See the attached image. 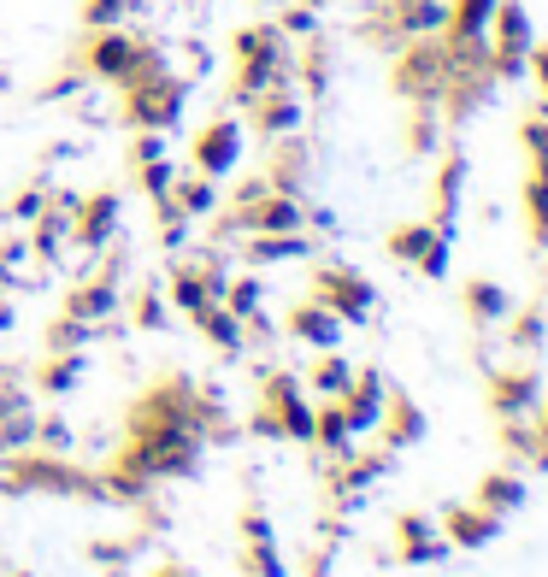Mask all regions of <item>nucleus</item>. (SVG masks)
Returning a JSON list of instances; mask_svg holds the SVG:
<instances>
[{
    "label": "nucleus",
    "mask_w": 548,
    "mask_h": 577,
    "mask_svg": "<svg viewBox=\"0 0 548 577\" xmlns=\"http://www.w3.org/2000/svg\"><path fill=\"white\" fill-rule=\"evenodd\" d=\"M543 336H548V319H543V307L508 312V342H513L519 354H537V348H543Z\"/></svg>",
    "instance_id": "473e14b6"
},
{
    "label": "nucleus",
    "mask_w": 548,
    "mask_h": 577,
    "mask_svg": "<svg viewBox=\"0 0 548 577\" xmlns=\"http://www.w3.org/2000/svg\"><path fill=\"white\" fill-rule=\"evenodd\" d=\"M254 437H283V442H313V401L295 371H266L259 383V407L248 413Z\"/></svg>",
    "instance_id": "7ed1b4c3"
},
{
    "label": "nucleus",
    "mask_w": 548,
    "mask_h": 577,
    "mask_svg": "<svg viewBox=\"0 0 548 577\" xmlns=\"http://www.w3.org/2000/svg\"><path fill=\"white\" fill-rule=\"evenodd\" d=\"M259 100V95H254ZM254 119H259V130H295V119H301V107L290 95H271V100H259L254 107Z\"/></svg>",
    "instance_id": "e433bc0d"
},
{
    "label": "nucleus",
    "mask_w": 548,
    "mask_h": 577,
    "mask_svg": "<svg viewBox=\"0 0 548 577\" xmlns=\"http://www.w3.org/2000/svg\"><path fill=\"white\" fill-rule=\"evenodd\" d=\"M95 342V324H83V319H71V312H60V319L48 324V336H41V348L48 354H83Z\"/></svg>",
    "instance_id": "c756f323"
},
{
    "label": "nucleus",
    "mask_w": 548,
    "mask_h": 577,
    "mask_svg": "<svg viewBox=\"0 0 548 577\" xmlns=\"http://www.w3.org/2000/svg\"><path fill=\"white\" fill-rule=\"evenodd\" d=\"M313 295H319L342 324H366L372 312H378V288H372L366 271H354V266H319L313 271Z\"/></svg>",
    "instance_id": "20e7f679"
},
{
    "label": "nucleus",
    "mask_w": 548,
    "mask_h": 577,
    "mask_svg": "<svg viewBox=\"0 0 548 577\" xmlns=\"http://www.w3.org/2000/svg\"><path fill=\"white\" fill-rule=\"evenodd\" d=\"M171 430L200 437V383L190 371H166L130 401V437H171Z\"/></svg>",
    "instance_id": "f03ea898"
},
{
    "label": "nucleus",
    "mask_w": 548,
    "mask_h": 577,
    "mask_svg": "<svg viewBox=\"0 0 548 577\" xmlns=\"http://www.w3.org/2000/svg\"><path fill=\"white\" fill-rule=\"evenodd\" d=\"M224 307L236 312V319H248V312H259V278H242L224 288Z\"/></svg>",
    "instance_id": "a19ab883"
},
{
    "label": "nucleus",
    "mask_w": 548,
    "mask_h": 577,
    "mask_svg": "<svg viewBox=\"0 0 548 577\" xmlns=\"http://www.w3.org/2000/svg\"><path fill=\"white\" fill-rule=\"evenodd\" d=\"M171 288H178V307H183V312H195L200 300H219V295H224V271H219V259H212V254H190V259H178V266H171Z\"/></svg>",
    "instance_id": "f8f14e48"
},
{
    "label": "nucleus",
    "mask_w": 548,
    "mask_h": 577,
    "mask_svg": "<svg viewBox=\"0 0 548 577\" xmlns=\"http://www.w3.org/2000/svg\"><path fill=\"white\" fill-rule=\"evenodd\" d=\"M489 19H496V65L501 71H519V65H525V53H531V19H525V7L501 0Z\"/></svg>",
    "instance_id": "4468645a"
},
{
    "label": "nucleus",
    "mask_w": 548,
    "mask_h": 577,
    "mask_svg": "<svg viewBox=\"0 0 548 577\" xmlns=\"http://www.w3.org/2000/svg\"><path fill=\"white\" fill-rule=\"evenodd\" d=\"M19 407H31V395H24V378L7 366V359H0V418L19 413Z\"/></svg>",
    "instance_id": "58836bf2"
},
{
    "label": "nucleus",
    "mask_w": 548,
    "mask_h": 577,
    "mask_svg": "<svg viewBox=\"0 0 548 577\" xmlns=\"http://www.w3.org/2000/svg\"><path fill=\"white\" fill-rule=\"evenodd\" d=\"M531 430H537V454H531V471H548V395L531 413Z\"/></svg>",
    "instance_id": "79ce46f5"
},
{
    "label": "nucleus",
    "mask_w": 548,
    "mask_h": 577,
    "mask_svg": "<svg viewBox=\"0 0 548 577\" xmlns=\"http://www.w3.org/2000/svg\"><path fill=\"white\" fill-rule=\"evenodd\" d=\"M460 183H466V160H460V154H449V165H442V177H437V219H430L442 236L454 230L449 219H454V207H460Z\"/></svg>",
    "instance_id": "c85d7f7f"
},
{
    "label": "nucleus",
    "mask_w": 548,
    "mask_h": 577,
    "mask_svg": "<svg viewBox=\"0 0 548 577\" xmlns=\"http://www.w3.org/2000/svg\"><path fill=\"white\" fill-rule=\"evenodd\" d=\"M342 413H349L354 437H366V430L378 425V413H383V378L378 371H354V383L342 389Z\"/></svg>",
    "instance_id": "f3484780"
},
{
    "label": "nucleus",
    "mask_w": 548,
    "mask_h": 577,
    "mask_svg": "<svg viewBox=\"0 0 548 577\" xmlns=\"http://www.w3.org/2000/svg\"><path fill=\"white\" fill-rule=\"evenodd\" d=\"M178 207H183V212H207V207H212V183H195V177L178 183Z\"/></svg>",
    "instance_id": "37998d69"
},
{
    "label": "nucleus",
    "mask_w": 548,
    "mask_h": 577,
    "mask_svg": "<svg viewBox=\"0 0 548 577\" xmlns=\"http://www.w3.org/2000/svg\"><path fill=\"white\" fill-rule=\"evenodd\" d=\"M130 319H136V330H166V295L148 283L136 300H130Z\"/></svg>",
    "instance_id": "4c0bfd02"
},
{
    "label": "nucleus",
    "mask_w": 548,
    "mask_h": 577,
    "mask_svg": "<svg viewBox=\"0 0 548 577\" xmlns=\"http://www.w3.org/2000/svg\"><path fill=\"white\" fill-rule=\"evenodd\" d=\"M31 442H36V413L31 407L0 418V454H19V449H31Z\"/></svg>",
    "instance_id": "f704fd0d"
},
{
    "label": "nucleus",
    "mask_w": 548,
    "mask_h": 577,
    "mask_svg": "<svg viewBox=\"0 0 548 577\" xmlns=\"http://www.w3.org/2000/svg\"><path fill=\"white\" fill-rule=\"evenodd\" d=\"M142 548H148V537H136V530H130V537H112V542L95 537V542H89V566H95L100 577H124V566L142 554Z\"/></svg>",
    "instance_id": "4be33fe9"
},
{
    "label": "nucleus",
    "mask_w": 548,
    "mask_h": 577,
    "mask_svg": "<svg viewBox=\"0 0 548 577\" xmlns=\"http://www.w3.org/2000/svg\"><path fill=\"white\" fill-rule=\"evenodd\" d=\"M178 107H183L178 83H130V119L142 130H166L178 119Z\"/></svg>",
    "instance_id": "ddd939ff"
},
{
    "label": "nucleus",
    "mask_w": 548,
    "mask_h": 577,
    "mask_svg": "<svg viewBox=\"0 0 548 577\" xmlns=\"http://www.w3.org/2000/svg\"><path fill=\"white\" fill-rule=\"evenodd\" d=\"M112 224H119V200L112 195H95L77 207V242H89V248H100L112 236Z\"/></svg>",
    "instance_id": "5701e85b"
},
{
    "label": "nucleus",
    "mask_w": 548,
    "mask_h": 577,
    "mask_svg": "<svg viewBox=\"0 0 548 577\" xmlns=\"http://www.w3.org/2000/svg\"><path fill=\"white\" fill-rule=\"evenodd\" d=\"M525 242L537 254H548V183L525 177Z\"/></svg>",
    "instance_id": "cd10ccee"
},
{
    "label": "nucleus",
    "mask_w": 548,
    "mask_h": 577,
    "mask_svg": "<svg viewBox=\"0 0 548 577\" xmlns=\"http://www.w3.org/2000/svg\"><path fill=\"white\" fill-rule=\"evenodd\" d=\"M354 430H349V413H342V395H325L319 407H313V449H319L325 459L349 454Z\"/></svg>",
    "instance_id": "6ab92c4d"
},
{
    "label": "nucleus",
    "mask_w": 548,
    "mask_h": 577,
    "mask_svg": "<svg viewBox=\"0 0 548 577\" xmlns=\"http://www.w3.org/2000/svg\"><path fill=\"white\" fill-rule=\"evenodd\" d=\"M460 307H466V319L484 330V324H501V319H508V312H513V295H508L501 283L472 278L466 288H460Z\"/></svg>",
    "instance_id": "412c9836"
},
{
    "label": "nucleus",
    "mask_w": 548,
    "mask_h": 577,
    "mask_svg": "<svg viewBox=\"0 0 548 577\" xmlns=\"http://www.w3.org/2000/svg\"><path fill=\"white\" fill-rule=\"evenodd\" d=\"M437 530L449 537V548H466V554H472V548H489L501 537V518L484 513L478 501H449V507L437 513Z\"/></svg>",
    "instance_id": "9d476101"
},
{
    "label": "nucleus",
    "mask_w": 548,
    "mask_h": 577,
    "mask_svg": "<svg viewBox=\"0 0 548 577\" xmlns=\"http://www.w3.org/2000/svg\"><path fill=\"white\" fill-rule=\"evenodd\" d=\"M83 383V354H48L36 366V389L41 395H71Z\"/></svg>",
    "instance_id": "b1692460"
},
{
    "label": "nucleus",
    "mask_w": 548,
    "mask_h": 577,
    "mask_svg": "<svg viewBox=\"0 0 548 577\" xmlns=\"http://www.w3.org/2000/svg\"><path fill=\"white\" fill-rule=\"evenodd\" d=\"M0 330H12V300L0 295Z\"/></svg>",
    "instance_id": "09e8293b"
},
{
    "label": "nucleus",
    "mask_w": 548,
    "mask_h": 577,
    "mask_svg": "<svg viewBox=\"0 0 548 577\" xmlns=\"http://www.w3.org/2000/svg\"><path fill=\"white\" fill-rule=\"evenodd\" d=\"M437 242V224H401L389 230V259H401V266H419V254Z\"/></svg>",
    "instance_id": "2f4dec72"
},
{
    "label": "nucleus",
    "mask_w": 548,
    "mask_h": 577,
    "mask_svg": "<svg viewBox=\"0 0 548 577\" xmlns=\"http://www.w3.org/2000/svg\"><path fill=\"white\" fill-rule=\"evenodd\" d=\"M0 495H65V501H107L100 471H83L77 459L53 449H19L0 459Z\"/></svg>",
    "instance_id": "f257e3e1"
},
{
    "label": "nucleus",
    "mask_w": 548,
    "mask_h": 577,
    "mask_svg": "<svg viewBox=\"0 0 548 577\" xmlns=\"http://www.w3.org/2000/svg\"><path fill=\"white\" fill-rule=\"evenodd\" d=\"M12 577H36V572H24V566H19V572H12Z\"/></svg>",
    "instance_id": "8fccbe9b"
},
{
    "label": "nucleus",
    "mask_w": 548,
    "mask_h": 577,
    "mask_svg": "<svg viewBox=\"0 0 548 577\" xmlns=\"http://www.w3.org/2000/svg\"><path fill=\"white\" fill-rule=\"evenodd\" d=\"M383 471H395V454L389 449H372V454H337L325 471V495L330 507H360V495H366L372 483L383 478Z\"/></svg>",
    "instance_id": "423d86ee"
},
{
    "label": "nucleus",
    "mask_w": 548,
    "mask_h": 577,
    "mask_svg": "<svg viewBox=\"0 0 548 577\" xmlns=\"http://www.w3.org/2000/svg\"><path fill=\"white\" fill-rule=\"evenodd\" d=\"M342 330H349V324H342L319 295H313V300H295V307L283 312V336H290V342H307V348H319V354L337 348Z\"/></svg>",
    "instance_id": "9b49d317"
},
{
    "label": "nucleus",
    "mask_w": 548,
    "mask_h": 577,
    "mask_svg": "<svg viewBox=\"0 0 548 577\" xmlns=\"http://www.w3.org/2000/svg\"><path fill=\"white\" fill-rule=\"evenodd\" d=\"M496 7H501V0H460L454 19H449V30H454L460 48H472V41L484 36V24H489V12H496Z\"/></svg>",
    "instance_id": "7c9ffc66"
},
{
    "label": "nucleus",
    "mask_w": 548,
    "mask_h": 577,
    "mask_svg": "<svg viewBox=\"0 0 548 577\" xmlns=\"http://www.w3.org/2000/svg\"><path fill=\"white\" fill-rule=\"evenodd\" d=\"M65 224H71V219H65V207H53L48 219H41V230H36V254H41V259H53V254H60Z\"/></svg>",
    "instance_id": "ea45409f"
},
{
    "label": "nucleus",
    "mask_w": 548,
    "mask_h": 577,
    "mask_svg": "<svg viewBox=\"0 0 548 577\" xmlns=\"http://www.w3.org/2000/svg\"><path fill=\"white\" fill-rule=\"evenodd\" d=\"M496 449L508 454V466H531V454H537L531 418H496Z\"/></svg>",
    "instance_id": "a878e982"
},
{
    "label": "nucleus",
    "mask_w": 548,
    "mask_h": 577,
    "mask_svg": "<svg viewBox=\"0 0 548 577\" xmlns=\"http://www.w3.org/2000/svg\"><path fill=\"white\" fill-rule=\"evenodd\" d=\"M307 383L319 389V395H342V389L354 383V366H349V359H342L337 348H325V359L307 371Z\"/></svg>",
    "instance_id": "72a5a7b5"
},
{
    "label": "nucleus",
    "mask_w": 548,
    "mask_h": 577,
    "mask_svg": "<svg viewBox=\"0 0 548 577\" xmlns=\"http://www.w3.org/2000/svg\"><path fill=\"white\" fill-rule=\"evenodd\" d=\"M378 449H389V454H407V449H419L425 442V407L407 395L401 383H383V413H378Z\"/></svg>",
    "instance_id": "6e6552de"
},
{
    "label": "nucleus",
    "mask_w": 548,
    "mask_h": 577,
    "mask_svg": "<svg viewBox=\"0 0 548 577\" xmlns=\"http://www.w3.org/2000/svg\"><path fill=\"white\" fill-rule=\"evenodd\" d=\"M89 65L100 71V77H130L136 71V48H130L124 36H95V48H89Z\"/></svg>",
    "instance_id": "bb28decb"
},
{
    "label": "nucleus",
    "mask_w": 548,
    "mask_h": 577,
    "mask_svg": "<svg viewBox=\"0 0 548 577\" xmlns=\"http://www.w3.org/2000/svg\"><path fill=\"white\" fill-rule=\"evenodd\" d=\"M112 307H119V288H112V271H100L95 283H77V288H71L60 312H71V319H83V324H100Z\"/></svg>",
    "instance_id": "aec40b11"
},
{
    "label": "nucleus",
    "mask_w": 548,
    "mask_h": 577,
    "mask_svg": "<svg viewBox=\"0 0 548 577\" xmlns=\"http://www.w3.org/2000/svg\"><path fill=\"white\" fill-rule=\"evenodd\" d=\"M236 89L242 95H266L271 89V77H278V60H283V48H278V30H242L236 36Z\"/></svg>",
    "instance_id": "1a4fd4ad"
},
{
    "label": "nucleus",
    "mask_w": 548,
    "mask_h": 577,
    "mask_svg": "<svg viewBox=\"0 0 548 577\" xmlns=\"http://www.w3.org/2000/svg\"><path fill=\"white\" fill-rule=\"evenodd\" d=\"M389 537H395V548H389V560H401V566H442V560L454 554L449 537L437 530V518L430 513H395V525H389Z\"/></svg>",
    "instance_id": "0eeeda50"
},
{
    "label": "nucleus",
    "mask_w": 548,
    "mask_h": 577,
    "mask_svg": "<svg viewBox=\"0 0 548 577\" xmlns=\"http://www.w3.org/2000/svg\"><path fill=\"white\" fill-rule=\"evenodd\" d=\"M236 530H242V542H266V537H271V518L259 513V507H242Z\"/></svg>",
    "instance_id": "c03bdc74"
},
{
    "label": "nucleus",
    "mask_w": 548,
    "mask_h": 577,
    "mask_svg": "<svg viewBox=\"0 0 548 577\" xmlns=\"http://www.w3.org/2000/svg\"><path fill=\"white\" fill-rule=\"evenodd\" d=\"M313 7H325V0H313Z\"/></svg>",
    "instance_id": "3c124183"
},
{
    "label": "nucleus",
    "mask_w": 548,
    "mask_h": 577,
    "mask_svg": "<svg viewBox=\"0 0 548 577\" xmlns=\"http://www.w3.org/2000/svg\"><path fill=\"white\" fill-rule=\"evenodd\" d=\"M119 7H124V0H89V24H107V19H119Z\"/></svg>",
    "instance_id": "a18cd8bd"
},
{
    "label": "nucleus",
    "mask_w": 548,
    "mask_h": 577,
    "mask_svg": "<svg viewBox=\"0 0 548 577\" xmlns=\"http://www.w3.org/2000/svg\"><path fill=\"white\" fill-rule=\"evenodd\" d=\"M472 501H478L484 513H496V518H508V513H519L531 501V483L519 478L513 466H501V471H484L478 483H472Z\"/></svg>",
    "instance_id": "2eb2a0df"
},
{
    "label": "nucleus",
    "mask_w": 548,
    "mask_h": 577,
    "mask_svg": "<svg viewBox=\"0 0 548 577\" xmlns=\"http://www.w3.org/2000/svg\"><path fill=\"white\" fill-rule=\"evenodd\" d=\"M236 572H242V577H290V560H283L278 537H266V542H242Z\"/></svg>",
    "instance_id": "393cba45"
},
{
    "label": "nucleus",
    "mask_w": 548,
    "mask_h": 577,
    "mask_svg": "<svg viewBox=\"0 0 548 577\" xmlns=\"http://www.w3.org/2000/svg\"><path fill=\"white\" fill-rule=\"evenodd\" d=\"M190 319H195V330H200V336H207L219 354H242V348H248V336H242V319L224 307V300H200Z\"/></svg>",
    "instance_id": "a211bd4d"
},
{
    "label": "nucleus",
    "mask_w": 548,
    "mask_h": 577,
    "mask_svg": "<svg viewBox=\"0 0 548 577\" xmlns=\"http://www.w3.org/2000/svg\"><path fill=\"white\" fill-rule=\"evenodd\" d=\"M295 254H307L301 230H283V236H254L248 242V259H295Z\"/></svg>",
    "instance_id": "c9c22d12"
},
{
    "label": "nucleus",
    "mask_w": 548,
    "mask_h": 577,
    "mask_svg": "<svg viewBox=\"0 0 548 577\" xmlns=\"http://www.w3.org/2000/svg\"><path fill=\"white\" fill-rule=\"evenodd\" d=\"M142 577H195V572L183 566V560H160V566H154V572H142Z\"/></svg>",
    "instance_id": "49530a36"
},
{
    "label": "nucleus",
    "mask_w": 548,
    "mask_h": 577,
    "mask_svg": "<svg viewBox=\"0 0 548 577\" xmlns=\"http://www.w3.org/2000/svg\"><path fill=\"white\" fill-rule=\"evenodd\" d=\"M242 160V130L230 124V119H219V124H207L195 136V165L207 171V177H224L230 165Z\"/></svg>",
    "instance_id": "dca6fc26"
},
{
    "label": "nucleus",
    "mask_w": 548,
    "mask_h": 577,
    "mask_svg": "<svg viewBox=\"0 0 548 577\" xmlns=\"http://www.w3.org/2000/svg\"><path fill=\"white\" fill-rule=\"evenodd\" d=\"M531 65H537V77H543V89H548V48H537V53H531Z\"/></svg>",
    "instance_id": "de8ad7c7"
},
{
    "label": "nucleus",
    "mask_w": 548,
    "mask_h": 577,
    "mask_svg": "<svg viewBox=\"0 0 548 577\" xmlns=\"http://www.w3.org/2000/svg\"><path fill=\"white\" fill-rule=\"evenodd\" d=\"M543 401L537 366H489L484 371V407L496 418H531Z\"/></svg>",
    "instance_id": "39448f33"
}]
</instances>
